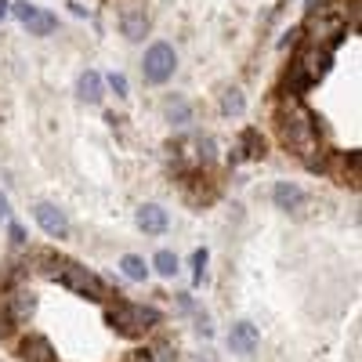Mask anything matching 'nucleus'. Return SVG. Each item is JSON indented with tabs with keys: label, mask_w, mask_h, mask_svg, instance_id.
<instances>
[{
	"label": "nucleus",
	"mask_w": 362,
	"mask_h": 362,
	"mask_svg": "<svg viewBox=\"0 0 362 362\" xmlns=\"http://www.w3.org/2000/svg\"><path fill=\"white\" fill-rule=\"evenodd\" d=\"M160 308L153 305H134V300H116V305L105 312V322L124 337H145L153 326H160Z\"/></svg>",
	"instance_id": "nucleus-1"
},
{
	"label": "nucleus",
	"mask_w": 362,
	"mask_h": 362,
	"mask_svg": "<svg viewBox=\"0 0 362 362\" xmlns=\"http://www.w3.org/2000/svg\"><path fill=\"white\" fill-rule=\"evenodd\" d=\"M279 131H283V145L293 148L297 156H308L312 148H315V138H319V127L312 124V116L300 109L297 102H290V109H286V116H283Z\"/></svg>",
	"instance_id": "nucleus-2"
},
{
	"label": "nucleus",
	"mask_w": 362,
	"mask_h": 362,
	"mask_svg": "<svg viewBox=\"0 0 362 362\" xmlns=\"http://www.w3.org/2000/svg\"><path fill=\"white\" fill-rule=\"evenodd\" d=\"M329 62H334V51L322 47V44H308L305 51L293 58V66H290L293 90H305V87H312L315 80H322L326 69H329Z\"/></svg>",
	"instance_id": "nucleus-3"
},
{
	"label": "nucleus",
	"mask_w": 362,
	"mask_h": 362,
	"mask_svg": "<svg viewBox=\"0 0 362 362\" xmlns=\"http://www.w3.org/2000/svg\"><path fill=\"white\" fill-rule=\"evenodd\" d=\"M174 69H177V51H174L167 40H156V44L145 47V58H141V76H145V83L163 87L167 80H174Z\"/></svg>",
	"instance_id": "nucleus-4"
},
{
	"label": "nucleus",
	"mask_w": 362,
	"mask_h": 362,
	"mask_svg": "<svg viewBox=\"0 0 362 362\" xmlns=\"http://www.w3.org/2000/svg\"><path fill=\"white\" fill-rule=\"evenodd\" d=\"M54 279L62 283L66 290H73L76 297H87V300H102L105 297V283H102V276H95L90 268H83V264H66V268H58L54 272Z\"/></svg>",
	"instance_id": "nucleus-5"
},
{
	"label": "nucleus",
	"mask_w": 362,
	"mask_h": 362,
	"mask_svg": "<svg viewBox=\"0 0 362 362\" xmlns=\"http://www.w3.org/2000/svg\"><path fill=\"white\" fill-rule=\"evenodd\" d=\"M33 221L40 225V232L44 235H51V239H69V232H73V225H69V214L58 203H47V199H40V203H33Z\"/></svg>",
	"instance_id": "nucleus-6"
},
{
	"label": "nucleus",
	"mask_w": 362,
	"mask_h": 362,
	"mask_svg": "<svg viewBox=\"0 0 362 362\" xmlns=\"http://www.w3.org/2000/svg\"><path fill=\"white\" fill-rule=\"evenodd\" d=\"M11 15L25 25V33L29 37H51L54 29H58V18L37 4H29V0H18V4H11Z\"/></svg>",
	"instance_id": "nucleus-7"
},
{
	"label": "nucleus",
	"mask_w": 362,
	"mask_h": 362,
	"mask_svg": "<svg viewBox=\"0 0 362 362\" xmlns=\"http://www.w3.org/2000/svg\"><path fill=\"white\" fill-rule=\"evenodd\" d=\"M225 344H228L232 355H254L257 344H261V329H257L250 319H239V322H232Z\"/></svg>",
	"instance_id": "nucleus-8"
},
{
	"label": "nucleus",
	"mask_w": 362,
	"mask_h": 362,
	"mask_svg": "<svg viewBox=\"0 0 362 362\" xmlns=\"http://www.w3.org/2000/svg\"><path fill=\"white\" fill-rule=\"evenodd\" d=\"M272 203H276V210H283V214H300V210L308 206V192L297 185V181H276L272 185Z\"/></svg>",
	"instance_id": "nucleus-9"
},
{
	"label": "nucleus",
	"mask_w": 362,
	"mask_h": 362,
	"mask_svg": "<svg viewBox=\"0 0 362 362\" xmlns=\"http://www.w3.org/2000/svg\"><path fill=\"white\" fill-rule=\"evenodd\" d=\"M134 225L145 232V235H163L170 228V214L160 206V203H141L138 214H134Z\"/></svg>",
	"instance_id": "nucleus-10"
},
{
	"label": "nucleus",
	"mask_w": 362,
	"mask_h": 362,
	"mask_svg": "<svg viewBox=\"0 0 362 362\" xmlns=\"http://www.w3.org/2000/svg\"><path fill=\"white\" fill-rule=\"evenodd\" d=\"M76 98L87 102V105H98V102L105 98V80H102L98 69H83V73L76 76Z\"/></svg>",
	"instance_id": "nucleus-11"
},
{
	"label": "nucleus",
	"mask_w": 362,
	"mask_h": 362,
	"mask_svg": "<svg viewBox=\"0 0 362 362\" xmlns=\"http://www.w3.org/2000/svg\"><path fill=\"white\" fill-rule=\"evenodd\" d=\"M119 33H124L131 44H141L148 37V15H145V8H127L124 15H119Z\"/></svg>",
	"instance_id": "nucleus-12"
},
{
	"label": "nucleus",
	"mask_w": 362,
	"mask_h": 362,
	"mask_svg": "<svg viewBox=\"0 0 362 362\" xmlns=\"http://www.w3.org/2000/svg\"><path fill=\"white\" fill-rule=\"evenodd\" d=\"M18 355H22L25 362H58V355H54L51 341H47V337H37V334L29 337V341H22Z\"/></svg>",
	"instance_id": "nucleus-13"
},
{
	"label": "nucleus",
	"mask_w": 362,
	"mask_h": 362,
	"mask_svg": "<svg viewBox=\"0 0 362 362\" xmlns=\"http://www.w3.org/2000/svg\"><path fill=\"white\" fill-rule=\"evenodd\" d=\"M163 116H167V124H170V127H189V124H192V105L181 98V95H174V98H167Z\"/></svg>",
	"instance_id": "nucleus-14"
},
{
	"label": "nucleus",
	"mask_w": 362,
	"mask_h": 362,
	"mask_svg": "<svg viewBox=\"0 0 362 362\" xmlns=\"http://www.w3.org/2000/svg\"><path fill=\"white\" fill-rule=\"evenodd\" d=\"M235 153H243L247 160H261L264 156V138H261V131L257 127H247L243 134H239V148Z\"/></svg>",
	"instance_id": "nucleus-15"
},
{
	"label": "nucleus",
	"mask_w": 362,
	"mask_h": 362,
	"mask_svg": "<svg viewBox=\"0 0 362 362\" xmlns=\"http://www.w3.org/2000/svg\"><path fill=\"white\" fill-rule=\"evenodd\" d=\"M4 305H8V312H11L15 319H25V315L37 312V297L29 293V290H15V293L4 300Z\"/></svg>",
	"instance_id": "nucleus-16"
},
{
	"label": "nucleus",
	"mask_w": 362,
	"mask_h": 362,
	"mask_svg": "<svg viewBox=\"0 0 362 362\" xmlns=\"http://www.w3.org/2000/svg\"><path fill=\"white\" fill-rule=\"evenodd\" d=\"M119 272H124L131 283H145L148 279V264H145L141 254H124L119 257Z\"/></svg>",
	"instance_id": "nucleus-17"
},
{
	"label": "nucleus",
	"mask_w": 362,
	"mask_h": 362,
	"mask_svg": "<svg viewBox=\"0 0 362 362\" xmlns=\"http://www.w3.org/2000/svg\"><path fill=\"white\" fill-rule=\"evenodd\" d=\"M148 268H156V276H163V279H174L177 272H181V261H177V254H174V250H160Z\"/></svg>",
	"instance_id": "nucleus-18"
},
{
	"label": "nucleus",
	"mask_w": 362,
	"mask_h": 362,
	"mask_svg": "<svg viewBox=\"0 0 362 362\" xmlns=\"http://www.w3.org/2000/svg\"><path fill=\"white\" fill-rule=\"evenodd\" d=\"M243 109H247V98H243V90H225L221 95V116H243Z\"/></svg>",
	"instance_id": "nucleus-19"
},
{
	"label": "nucleus",
	"mask_w": 362,
	"mask_h": 362,
	"mask_svg": "<svg viewBox=\"0 0 362 362\" xmlns=\"http://www.w3.org/2000/svg\"><path fill=\"white\" fill-rule=\"evenodd\" d=\"M206 261H210V250H206V247H199V250L192 254V283H196V286L203 283V272H206Z\"/></svg>",
	"instance_id": "nucleus-20"
},
{
	"label": "nucleus",
	"mask_w": 362,
	"mask_h": 362,
	"mask_svg": "<svg viewBox=\"0 0 362 362\" xmlns=\"http://www.w3.org/2000/svg\"><path fill=\"white\" fill-rule=\"evenodd\" d=\"M102 80H105V87H109V90H116V98H124L127 90H131V87H127V76H124V73H109V76H102Z\"/></svg>",
	"instance_id": "nucleus-21"
},
{
	"label": "nucleus",
	"mask_w": 362,
	"mask_h": 362,
	"mask_svg": "<svg viewBox=\"0 0 362 362\" xmlns=\"http://www.w3.org/2000/svg\"><path fill=\"white\" fill-rule=\"evenodd\" d=\"M15 322H18V319H15V315L8 312V305H4V312H0V341H8V337L15 334Z\"/></svg>",
	"instance_id": "nucleus-22"
},
{
	"label": "nucleus",
	"mask_w": 362,
	"mask_h": 362,
	"mask_svg": "<svg viewBox=\"0 0 362 362\" xmlns=\"http://www.w3.org/2000/svg\"><path fill=\"white\" fill-rule=\"evenodd\" d=\"M8 235H11V243H15V247L25 243V228H22L18 221H8Z\"/></svg>",
	"instance_id": "nucleus-23"
},
{
	"label": "nucleus",
	"mask_w": 362,
	"mask_h": 362,
	"mask_svg": "<svg viewBox=\"0 0 362 362\" xmlns=\"http://www.w3.org/2000/svg\"><path fill=\"white\" fill-rule=\"evenodd\" d=\"M0 218H4V221H11V199H8L4 192H0Z\"/></svg>",
	"instance_id": "nucleus-24"
},
{
	"label": "nucleus",
	"mask_w": 362,
	"mask_h": 362,
	"mask_svg": "<svg viewBox=\"0 0 362 362\" xmlns=\"http://www.w3.org/2000/svg\"><path fill=\"white\" fill-rule=\"evenodd\" d=\"M11 18V0H0V22Z\"/></svg>",
	"instance_id": "nucleus-25"
}]
</instances>
